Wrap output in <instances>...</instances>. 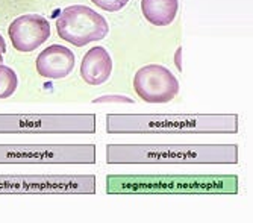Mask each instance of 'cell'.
Listing matches in <instances>:
<instances>
[{
    "mask_svg": "<svg viewBox=\"0 0 253 223\" xmlns=\"http://www.w3.org/2000/svg\"><path fill=\"white\" fill-rule=\"evenodd\" d=\"M94 134L93 114H0V134Z\"/></svg>",
    "mask_w": 253,
    "mask_h": 223,
    "instance_id": "5",
    "label": "cell"
},
{
    "mask_svg": "<svg viewBox=\"0 0 253 223\" xmlns=\"http://www.w3.org/2000/svg\"><path fill=\"white\" fill-rule=\"evenodd\" d=\"M8 34L15 50L32 52L49 40L50 25L38 14H26L12 21Z\"/></svg>",
    "mask_w": 253,
    "mask_h": 223,
    "instance_id": "9",
    "label": "cell"
},
{
    "mask_svg": "<svg viewBox=\"0 0 253 223\" xmlns=\"http://www.w3.org/2000/svg\"><path fill=\"white\" fill-rule=\"evenodd\" d=\"M96 6H99L100 9H105L108 12H116L123 9L129 0H91Z\"/></svg>",
    "mask_w": 253,
    "mask_h": 223,
    "instance_id": "14",
    "label": "cell"
},
{
    "mask_svg": "<svg viewBox=\"0 0 253 223\" xmlns=\"http://www.w3.org/2000/svg\"><path fill=\"white\" fill-rule=\"evenodd\" d=\"M37 72L47 79H62L75 69V53L59 44L44 49L37 56Z\"/></svg>",
    "mask_w": 253,
    "mask_h": 223,
    "instance_id": "10",
    "label": "cell"
},
{
    "mask_svg": "<svg viewBox=\"0 0 253 223\" xmlns=\"http://www.w3.org/2000/svg\"><path fill=\"white\" fill-rule=\"evenodd\" d=\"M0 50H2V53L6 52V43H5V40H3L2 35H0Z\"/></svg>",
    "mask_w": 253,
    "mask_h": 223,
    "instance_id": "17",
    "label": "cell"
},
{
    "mask_svg": "<svg viewBox=\"0 0 253 223\" xmlns=\"http://www.w3.org/2000/svg\"><path fill=\"white\" fill-rule=\"evenodd\" d=\"M94 103H133V100L130 97L122 96V94H108V96H102L93 100Z\"/></svg>",
    "mask_w": 253,
    "mask_h": 223,
    "instance_id": "15",
    "label": "cell"
},
{
    "mask_svg": "<svg viewBox=\"0 0 253 223\" xmlns=\"http://www.w3.org/2000/svg\"><path fill=\"white\" fill-rule=\"evenodd\" d=\"M94 163V144H0V164Z\"/></svg>",
    "mask_w": 253,
    "mask_h": 223,
    "instance_id": "4",
    "label": "cell"
},
{
    "mask_svg": "<svg viewBox=\"0 0 253 223\" xmlns=\"http://www.w3.org/2000/svg\"><path fill=\"white\" fill-rule=\"evenodd\" d=\"M180 55H182V49L179 47L177 52H176V58H174V62H176V65H177V69H179V70H182V64H180V58H182V56H180Z\"/></svg>",
    "mask_w": 253,
    "mask_h": 223,
    "instance_id": "16",
    "label": "cell"
},
{
    "mask_svg": "<svg viewBox=\"0 0 253 223\" xmlns=\"http://www.w3.org/2000/svg\"><path fill=\"white\" fill-rule=\"evenodd\" d=\"M177 0H141V11L153 26H169L176 18Z\"/></svg>",
    "mask_w": 253,
    "mask_h": 223,
    "instance_id": "12",
    "label": "cell"
},
{
    "mask_svg": "<svg viewBox=\"0 0 253 223\" xmlns=\"http://www.w3.org/2000/svg\"><path fill=\"white\" fill-rule=\"evenodd\" d=\"M112 72V59L105 47L89 49L81 64V76L88 85L105 84Z\"/></svg>",
    "mask_w": 253,
    "mask_h": 223,
    "instance_id": "11",
    "label": "cell"
},
{
    "mask_svg": "<svg viewBox=\"0 0 253 223\" xmlns=\"http://www.w3.org/2000/svg\"><path fill=\"white\" fill-rule=\"evenodd\" d=\"M235 176H109L108 193H235Z\"/></svg>",
    "mask_w": 253,
    "mask_h": 223,
    "instance_id": "3",
    "label": "cell"
},
{
    "mask_svg": "<svg viewBox=\"0 0 253 223\" xmlns=\"http://www.w3.org/2000/svg\"><path fill=\"white\" fill-rule=\"evenodd\" d=\"M106 161L109 164H235L238 161V147L235 144H109L106 147Z\"/></svg>",
    "mask_w": 253,
    "mask_h": 223,
    "instance_id": "1",
    "label": "cell"
},
{
    "mask_svg": "<svg viewBox=\"0 0 253 223\" xmlns=\"http://www.w3.org/2000/svg\"><path fill=\"white\" fill-rule=\"evenodd\" d=\"M3 62V53H2V50H0V64Z\"/></svg>",
    "mask_w": 253,
    "mask_h": 223,
    "instance_id": "18",
    "label": "cell"
},
{
    "mask_svg": "<svg viewBox=\"0 0 253 223\" xmlns=\"http://www.w3.org/2000/svg\"><path fill=\"white\" fill-rule=\"evenodd\" d=\"M135 93L147 103H167L179 94L176 76L164 65L141 67L133 78Z\"/></svg>",
    "mask_w": 253,
    "mask_h": 223,
    "instance_id": "8",
    "label": "cell"
},
{
    "mask_svg": "<svg viewBox=\"0 0 253 223\" xmlns=\"http://www.w3.org/2000/svg\"><path fill=\"white\" fill-rule=\"evenodd\" d=\"M109 134L141 132H205L234 134L237 116H108Z\"/></svg>",
    "mask_w": 253,
    "mask_h": 223,
    "instance_id": "2",
    "label": "cell"
},
{
    "mask_svg": "<svg viewBox=\"0 0 253 223\" xmlns=\"http://www.w3.org/2000/svg\"><path fill=\"white\" fill-rule=\"evenodd\" d=\"M58 35L82 47L93 41H100L108 35V21L103 15L84 5H73L62 9L56 20Z\"/></svg>",
    "mask_w": 253,
    "mask_h": 223,
    "instance_id": "7",
    "label": "cell"
},
{
    "mask_svg": "<svg viewBox=\"0 0 253 223\" xmlns=\"http://www.w3.org/2000/svg\"><path fill=\"white\" fill-rule=\"evenodd\" d=\"M0 193H96V178L0 175Z\"/></svg>",
    "mask_w": 253,
    "mask_h": 223,
    "instance_id": "6",
    "label": "cell"
},
{
    "mask_svg": "<svg viewBox=\"0 0 253 223\" xmlns=\"http://www.w3.org/2000/svg\"><path fill=\"white\" fill-rule=\"evenodd\" d=\"M18 87V78L9 67L0 64V99L11 97Z\"/></svg>",
    "mask_w": 253,
    "mask_h": 223,
    "instance_id": "13",
    "label": "cell"
}]
</instances>
